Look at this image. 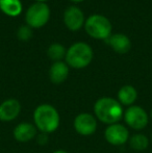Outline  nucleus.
I'll return each mask as SVG.
<instances>
[{"label": "nucleus", "mask_w": 152, "mask_h": 153, "mask_svg": "<svg viewBox=\"0 0 152 153\" xmlns=\"http://www.w3.org/2000/svg\"><path fill=\"white\" fill-rule=\"evenodd\" d=\"M151 118H152V111H151Z\"/></svg>", "instance_id": "23"}, {"label": "nucleus", "mask_w": 152, "mask_h": 153, "mask_svg": "<svg viewBox=\"0 0 152 153\" xmlns=\"http://www.w3.org/2000/svg\"><path fill=\"white\" fill-rule=\"evenodd\" d=\"M0 10L10 17H17L22 13L20 0H0Z\"/></svg>", "instance_id": "15"}, {"label": "nucleus", "mask_w": 152, "mask_h": 153, "mask_svg": "<svg viewBox=\"0 0 152 153\" xmlns=\"http://www.w3.org/2000/svg\"><path fill=\"white\" fill-rule=\"evenodd\" d=\"M138 98V92L132 85H123L118 92V100L123 105L131 106Z\"/></svg>", "instance_id": "14"}, {"label": "nucleus", "mask_w": 152, "mask_h": 153, "mask_svg": "<svg viewBox=\"0 0 152 153\" xmlns=\"http://www.w3.org/2000/svg\"><path fill=\"white\" fill-rule=\"evenodd\" d=\"M85 28L90 36L97 40H108L112 33V23L103 15L90 16L85 22Z\"/></svg>", "instance_id": "4"}, {"label": "nucleus", "mask_w": 152, "mask_h": 153, "mask_svg": "<svg viewBox=\"0 0 152 153\" xmlns=\"http://www.w3.org/2000/svg\"><path fill=\"white\" fill-rule=\"evenodd\" d=\"M66 53H67L66 48L59 43L51 44L47 50V54H48L49 59L54 62H61L64 57H66Z\"/></svg>", "instance_id": "16"}, {"label": "nucleus", "mask_w": 152, "mask_h": 153, "mask_svg": "<svg viewBox=\"0 0 152 153\" xmlns=\"http://www.w3.org/2000/svg\"><path fill=\"white\" fill-rule=\"evenodd\" d=\"M106 41H108V45L113 48V50L115 52L119 53V54L127 53L130 50V48H131L130 39L126 34L123 33L112 34Z\"/></svg>", "instance_id": "12"}, {"label": "nucleus", "mask_w": 152, "mask_h": 153, "mask_svg": "<svg viewBox=\"0 0 152 153\" xmlns=\"http://www.w3.org/2000/svg\"><path fill=\"white\" fill-rule=\"evenodd\" d=\"M94 52L87 43L78 42L73 44L66 53V64L74 69L87 67L93 61Z\"/></svg>", "instance_id": "3"}, {"label": "nucleus", "mask_w": 152, "mask_h": 153, "mask_svg": "<svg viewBox=\"0 0 152 153\" xmlns=\"http://www.w3.org/2000/svg\"><path fill=\"white\" fill-rule=\"evenodd\" d=\"M69 75V66L64 62H54L49 70V78L54 85L63 83Z\"/></svg>", "instance_id": "13"}, {"label": "nucleus", "mask_w": 152, "mask_h": 153, "mask_svg": "<svg viewBox=\"0 0 152 153\" xmlns=\"http://www.w3.org/2000/svg\"><path fill=\"white\" fill-rule=\"evenodd\" d=\"M48 134L44 132H41L40 134H38L37 137V142L39 145H46L48 143Z\"/></svg>", "instance_id": "19"}, {"label": "nucleus", "mask_w": 152, "mask_h": 153, "mask_svg": "<svg viewBox=\"0 0 152 153\" xmlns=\"http://www.w3.org/2000/svg\"><path fill=\"white\" fill-rule=\"evenodd\" d=\"M21 104L17 99H7L0 104V121L10 122L19 116Z\"/></svg>", "instance_id": "10"}, {"label": "nucleus", "mask_w": 152, "mask_h": 153, "mask_svg": "<svg viewBox=\"0 0 152 153\" xmlns=\"http://www.w3.org/2000/svg\"><path fill=\"white\" fill-rule=\"evenodd\" d=\"M37 2H44L45 3V1H47V0H36Z\"/></svg>", "instance_id": "22"}, {"label": "nucleus", "mask_w": 152, "mask_h": 153, "mask_svg": "<svg viewBox=\"0 0 152 153\" xmlns=\"http://www.w3.org/2000/svg\"><path fill=\"white\" fill-rule=\"evenodd\" d=\"M124 120L126 124L134 130H141L147 126L149 117L146 111L138 105H131L126 109L124 114Z\"/></svg>", "instance_id": "6"}, {"label": "nucleus", "mask_w": 152, "mask_h": 153, "mask_svg": "<svg viewBox=\"0 0 152 153\" xmlns=\"http://www.w3.org/2000/svg\"><path fill=\"white\" fill-rule=\"evenodd\" d=\"M33 121L37 129L44 133H51L59 125V114L50 104H41L33 113Z\"/></svg>", "instance_id": "2"}, {"label": "nucleus", "mask_w": 152, "mask_h": 153, "mask_svg": "<svg viewBox=\"0 0 152 153\" xmlns=\"http://www.w3.org/2000/svg\"><path fill=\"white\" fill-rule=\"evenodd\" d=\"M17 36L23 42H27L33 38V28L28 25H23L17 31Z\"/></svg>", "instance_id": "18"}, {"label": "nucleus", "mask_w": 152, "mask_h": 153, "mask_svg": "<svg viewBox=\"0 0 152 153\" xmlns=\"http://www.w3.org/2000/svg\"><path fill=\"white\" fill-rule=\"evenodd\" d=\"M70 1L75 2V3H79V2H82V1H85V0H70Z\"/></svg>", "instance_id": "21"}, {"label": "nucleus", "mask_w": 152, "mask_h": 153, "mask_svg": "<svg viewBox=\"0 0 152 153\" xmlns=\"http://www.w3.org/2000/svg\"><path fill=\"white\" fill-rule=\"evenodd\" d=\"M15 140L20 143H26L35 139L37 135V127L28 122H23L18 124L13 131Z\"/></svg>", "instance_id": "11"}, {"label": "nucleus", "mask_w": 152, "mask_h": 153, "mask_svg": "<svg viewBox=\"0 0 152 153\" xmlns=\"http://www.w3.org/2000/svg\"><path fill=\"white\" fill-rule=\"evenodd\" d=\"M94 113L98 120L108 125L118 123L124 115L121 103L110 97L98 99L94 105Z\"/></svg>", "instance_id": "1"}, {"label": "nucleus", "mask_w": 152, "mask_h": 153, "mask_svg": "<svg viewBox=\"0 0 152 153\" xmlns=\"http://www.w3.org/2000/svg\"><path fill=\"white\" fill-rule=\"evenodd\" d=\"M129 145L132 149L138 150V151H142V150H145L147 147H148L149 140L145 134L138 133V134H134L130 137Z\"/></svg>", "instance_id": "17"}, {"label": "nucleus", "mask_w": 152, "mask_h": 153, "mask_svg": "<svg viewBox=\"0 0 152 153\" xmlns=\"http://www.w3.org/2000/svg\"><path fill=\"white\" fill-rule=\"evenodd\" d=\"M85 15L77 6H70L64 13V23L71 31H77L85 25Z\"/></svg>", "instance_id": "9"}, {"label": "nucleus", "mask_w": 152, "mask_h": 153, "mask_svg": "<svg viewBox=\"0 0 152 153\" xmlns=\"http://www.w3.org/2000/svg\"><path fill=\"white\" fill-rule=\"evenodd\" d=\"M104 137L105 140L114 146H120L126 143L129 137L127 128L124 125L115 123V124L108 125L104 131Z\"/></svg>", "instance_id": "8"}, {"label": "nucleus", "mask_w": 152, "mask_h": 153, "mask_svg": "<svg viewBox=\"0 0 152 153\" xmlns=\"http://www.w3.org/2000/svg\"><path fill=\"white\" fill-rule=\"evenodd\" d=\"M74 129L77 133L80 135H87L93 134L97 129V121L93 115L89 113H82L76 116L73 122Z\"/></svg>", "instance_id": "7"}, {"label": "nucleus", "mask_w": 152, "mask_h": 153, "mask_svg": "<svg viewBox=\"0 0 152 153\" xmlns=\"http://www.w3.org/2000/svg\"><path fill=\"white\" fill-rule=\"evenodd\" d=\"M50 19V8L44 2H36L28 7L25 20L31 28H41L48 23Z\"/></svg>", "instance_id": "5"}, {"label": "nucleus", "mask_w": 152, "mask_h": 153, "mask_svg": "<svg viewBox=\"0 0 152 153\" xmlns=\"http://www.w3.org/2000/svg\"><path fill=\"white\" fill-rule=\"evenodd\" d=\"M53 153H69V152L65 151V150H56V151H54Z\"/></svg>", "instance_id": "20"}]
</instances>
